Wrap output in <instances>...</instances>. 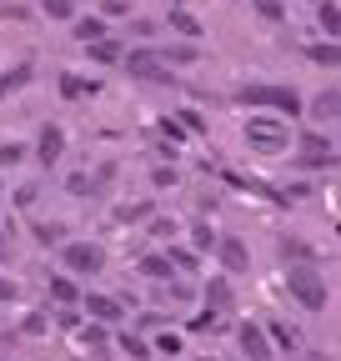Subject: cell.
<instances>
[{"mask_svg":"<svg viewBox=\"0 0 341 361\" xmlns=\"http://www.w3.org/2000/svg\"><path fill=\"white\" fill-rule=\"evenodd\" d=\"M231 101H236V106H246V111H271V116H281V121H296V116L306 111V106H302V96H296V85H266V80L241 85Z\"/></svg>","mask_w":341,"mask_h":361,"instance_id":"1","label":"cell"},{"mask_svg":"<svg viewBox=\"0 0 341 361\" xmlns=\"http://www.w3.org/2000/svg\"><path fill=\"white\" fill-rule=\"evenodd\" d=\"M291 141H296V135H291V126H286L281 116L251 111V121H246V146H251L256 156H281Z\"/></svg>","mask_w":341,"mask_h":361,"instance_id":"2","label":"cell"},{"mask_svg":"<svg viewBox=\"0 0 341 361\" xmlns=\"http://www.w3.org/2000/svg\"><path fill=\"white\" fill-rule=\"evenodd\" d=\"M286 291L302 311H321L326 306V276L311 266V261H291L286 266Z\"/></svg>","mask_w":341,"mask_h":361,"instance_id":"3","label":"cell"},{"mask_svg":"<svg viewBox=\"0 0 341 361\" xmlns=\"http://www.w3.org/2000/svg\"><path fill=\"white\" fill-rule=\"evenodd\" d=\"M291 166L296 171H331L336 166V151H331V141L326 135H302V141H296V151H291Z\"/></svg>","mask_w":341,"mask_h":361,"instance_id":"4","label":"cell"},{"mask_svg":"<svg viewBox=\"0 0 341 361\" xmlns=\"http://www.w3.org/2000/svg\"><path fill=\"white\" fill-rule=\"evenodd\" d=\"M125 75H136V80H151V85H166L170 80V66L161 61V51H151V45H136V51H125Z\"/></svg>","mask_w":341,"mask_h":361,"instance_id":"5","label":"cell"},{"mask_svg":"<svg viewBox=\"0 0 341 361\" xmlns=\"http://www.w3.org/2000/svg\"><path fill=\"white\" fill-rule=\"evenodd\" d=\"M61 266L70 271V276H96V271L106 266V251L96 241H66L61 246Z\"/></svg>","mask_w":341,"mask_h":361,"instance_id":"6","label":"cell"},{"mask_svg":"<svg viewBox=\"0 0 341 361\" xmlns=\"http://www.w3.org/2000/svg\"><path fill=\"white\" fill-rule=\"evenodd\" d=\"M80 311L91 316V322H106V326H116L120 316H125V306H120L116 296H106V291H85V296H80Z\"/></svg>","mask_w":341,"mask_h":361,"instance_id":"7","label":"cell"},{"mask_svg":"<svg viewBox=\"0 0 341 361\" xmlns=\"http://www.w3.org/2000/svg\"><path fill=\"white\" fill-rule=\"evenodd\" d=\"M216 261H221L226 276H241V271H251V251H246L241 236H221V241H216Z\"/></svg>","mask_w":341,"mask_h":361,"instance_id":"8","label":"cell"},{"mask_svg":"<svg viewBox=\"0 0 341 361\" xmlns=\"http://www.w3.org/2000/svg\"><path fill=\"white\" fill-rule=\"evenodd\" d=\"M66 156V130L61 126H40V135H35V161L40 166H56Z\"/></svg>","mask_w":341,"mask_h":361,"instance_id":"9","label":"cell"},{"mask_svg":"<svg viewBox=\"0 0 341 361\" xmlns=\"http://www.w3.org/2000/svg\"><path fill=\"white\" fill-rule=\"evenodd\" d=\"M236 341H241V351H246L251 361H271V341H266V326H251V322H241V326H236Z\"/></svg>","mask_w":341,"mask_h":361,"instance_id":"10","label":"cell"},{"mask_svg":"<svg viewBox=\"0 0 341 361\" xmlns=\"http://www.w3.org/2000/svg\"><path fill=\"white\" fill-rule=\"evenodd\" d=\"M166 25H170V30H176L181 40H201V35H206V25H201V20H196V16H191L186 6H170V16H166Z\"/></svg>","mask_w":341,"mask_h":361,"instance_id":"11","label":"cell"},{"mask_svg":"<svg viewBox=\"0 0 341 361\" xmlns=\"http://www.w3.org/2000/svg\"><path fill=\"white\" fill-rule=\"evenodd\" d=\"M311 121H341V90H316L311 106H306Z\"/></svg>","mask_w":341,"mask_h":361,"instance_id":"12","label":"cell"},{"mask_svg":"<svg viewBox=\"0 0 341 361\" xmlns=\"http://www.w3.org/2000/svg\"><path fill=\"white\" fill-rule=\"evenodd\" d=\"M161 61H166L170 71H181V66H196V61H201V51H196V40H170L166 51H161Z\"/></svg>","mask_w":341,"mask_h":361,"instance_id":"13","label":"cell"},{"mask_svg":"<svg viewBox=\"0 0 341 361\" xmlns=\"http://www.w3.org/2000/svg\"><path fill=\"white\" fill-rule=\"evenodd\" d=\"M302 56L311 66H341V40H311V45H302Z\"/></svg>","mask_w":341,"mask_h":361,"instance_id":"14","label":"cell"},{"mask_svg":"<svg viewBox=\"0 0 341 361\" xmlns=\"http://www.w3.org/2000/svg\"><path fill=\"white\" fill-rule=\"evenodd\" d=\"M85 51H91V61H96V66H120V61H125V45H120V40H111V35H106V40H91Z\"/></svg>","mask_w":341,"mask_h":361,"instance_id":"15","label":"cell"},{"mask_svg":"<svg viewBox=\"0 0 341 361\" xmlns=\"http://www.w3.org/2000/svg\"><path fill=\"white\" fill-rule=\"evenodd\" d=\"M70 35H75L80 45H91V40H106L111 30H106V20H101V16H80V20L70 25Z\"/></svg>","mask_w":341,"mask_h":361,"instance_id":"16","label":"cell"},{"mask_svg":"<svg viewBox=\"0 0 341 361\" xmlns=\"http://www.w3.org/2000/svg\"><path fill=\"white\" fill-rule=\"evenodd\" d=\"M316 25L326 30V40H341V6L336 0H321L316 6Z\"/></svg>","mask_w":341,"mask_h":361,"instance_id":"17","label":"cell"},{"mask_svg":"<svg viewBox=\"0 0 341 361\" xmlns=\"http://www.w3.org/2000/svg\"><path fill=\"white\" fill-rule=\"evenodd\" d=\"M30 80H35V66H30V61H20L16 71H6V75H0V101H6V96H11V90H20V85H30Z\"/></svg>","mask_w":341,"mask_h":361,"instance_id":"18","label":"cell"},{"mask_svg":"<svg viewBox=\"0 0 341 361\" xmlns=\"http://www.w3.org/2000/svg\"><path fill=\"white\" fill-rule=\"evenodd\" d=\"M51 301H61V306H75V301H80V291H75V276H70V271L51 276Z\"/></svg>","mask_w":341,"mask_h":361,"instance_id":"19","label":"cell"},{"mask_svg":"<svg viewBox=\"0 0 341 361\" xmlns=\"http://www.w3.org/2000/svg\"><path fill=\"white\" fill-rule=\"evenodd\" d=\"M206 301H211V311H226L231 306V276H211L206 281Z\"/></svg>","mask_w":341,"mask_h":361,"instance_id":"20","label":"cell"},{"mask_svg":"<svg viewBox=\"0 0 341 361\" xmlns=\"http://www.w3.org/2000/svg\"><path fill=\"white\" fill-rule=\"evenodd\" d=\"M75 341H80L85 351H106V341H111V336H106V322H85Z\"/></svg>","mask_w":341,"mask_h":361,"instance_id":"21","label":"cell"},{"mask_svg":"<svg viewBox=\"0 0 341 361\" xmlns=\"http://www.w3.org/2000/svg\"><path fill=\"white\" fill-rule=\"evenodd\" d=\"M151 351H156V356H181L186 341H181V331H156V336H151Z\"/></svg>","mask_w":341,"mask_h":361,"instance_id":"22","label":"cell"},{"mask_svg":"<svg viewBox=\"0 0 341 361\" xmlns=\"http://www.w3.org/2000/svg\"><path fill=\"white\" fill-rule=\"evenodd\" d=\"M96 90H101L96 80H80V75H61V96H66V101H80V96H96Z\"/></svg>","mask_w":341,"mask_h":361,"instance_id":"23","label":"cell"},{"mask_svg":"<svg viewBox=\"0 0 341 361\" xmlns=\"http://www.w3.org/2000/svg\"><path fill=\"white\" fill-rule=\"evenodd\" d=\"M266 336H271L281 351H296V346H302V331H296V326H286V322H271V326H266Z\"/></svg>","mask_w":341,"mask_h":361,"instance_id":"24","label":"cell"},{"mask_svg":"<svg viewBox=\"0 0 341 361\" xmlns=\"http://www.w3.org/2000/svg\"><path fill=\"white\" fill-rule=\"evenodd\" d=\"M141 276H151V281H170V276H176V266H170V256H146V261H141Z\"/></svg>","mask_w":341,"mask_h":361,"instance_id":"25","label":"cell"},{"mask_svg":"<svg viewBox=\"0 0 341 361\" xmlns=\"http://www.w3.org/2000/svg\"><path fill=\"white\" fill-rule=\"evenodd\" d=\"M216 241H221V236H216V226H211V221H196V226H191V246H196V251H216Z\"/></svg>","mask_w":341,"mask_h":361,"instance_id":"26","label":"cell"},{"mask_svg":"<svg viewBox=\"0 0 341 361\" xmlns=\"http://www.w3.org/2000/svg\"><path fill=\"white\" fill-rule=\"evenodd\" d=\"M40 16L46 20H75V0H40Z\"/></svg>","mask_w":341,"mask_h":361,"instance_id":"27","label":"cell"},{"mask_svg":"<svg viewBox=\"0 0 341 361\" xmlns=\"http://www.w3.org/2000/svg\"><path fill=\"white\" fill-rule=\"evenodd\" d=\"M251 11L261 16V20H271V25H281V20H286V6H281V0H251Z\"/></svg>","mask_w":341,"mask_h":361,"instance_id":"28","label":"cell"},{"mask_svg":"<svg viewBox=\"0 0 341 361\" xmlns=\"http://www.w3.org/2000/svg\"><path fill=\"white\" fill-rule=\"evenodd\" d=\"M120 351L131 356V361H146V356H151V341H146V336H120Z\"/></svg>","mask_w":341,"mask_h":361,"instance_id":"29","label":"cell"},{"mask_svg":"<svg viewBox=\"0 0 341 361\" xmlns=\"http://www.w3.org/2000/svg\"><path fill=\"white\" fill-rule=\"evenodd\" d=\"M166 256H170V266H176V271H196V266H201V261H196V251H186V246H170Z\"/></svg>","mask_w":341,"mask_h":361,"instance_id":"30","label":"cell"},{"mask_svg":"<svg viewBox=\"0 0 341 361\" xmlns=\"http://www.w3.org/2000/svg\"><path fill=\"white\" fill-rule=\"evenodd\" d=\"M66 191H70V196H85V191H96V180L85 176V171H75V176L66 180Z\"/></svg>","mask_w":341,"mask_h":361,"instance_id":"31","label":"cell"},{"mask_svg":"<svg viewBox=\"0 0 341 361\" xmlns=\"http://www.w3.org/2000/svg\"><path fill=\"white\" fill-rule=\"evenodd\" d=\"M131 216H151V201H136V206H120V211H116L120 226H131Z\"/></svg>","mask_w":341,"mask_h":361,"instance_id":"32","label":"cell"},{"mask_svg":"<svg viewBox=\"0 0 341 361\" xmlns=\"http://www.w3.org/2000/svg\"><path fill=\"white\" fill-rule=\"evenodd\" d=\"M161 135H166V141H170V151H176V146L186 141V135H181V121H170V116L161 121Z\"/></svg>","mask_w":341,"mask_h":361,"instance_id":"33","label":"cell"},{"mask_svg":"<svg viewBox=\"0 0 341 361\" xmlns=\"http://www.w3.org/2000/svg\"><path fill=\"white\" fill-rule=\"evenodd\" d=\"M176 180H181V176H176V171H166V166H156V171H151V186H156V191L176 186Z\"/></svg>","mask_w":341,"mask_h":361,"instance_id":"34","label":"cell"},{"mask_svg":"<svg viewBox=\"0 0 341 361\" xmlns=\"http://www.w3.org/2000/svg\"><path fill=\"white\" fill-rule=\"evenodd\" d=\"M35 241H46V246H51V241H61V226H56V221H51V226L40 221V226H35ZM61 246H66V241H61Z\"/></svg>","mask_w":341,"mask_h":361,"instance_id":"35","label":"cell"},{"mask_svg":"<svg viewBox=\"0 0 341 361\" xmlns=\"http://www.w3.org/2000/svg\"><path fill=\"white\" fill-rule=\"evenodd\" d=\"M25 161V146H0V166H20Z\"/></svg>","mask_w":341,"mask_h":361,"instance_id":"36","label":"cell"},{"mask_svg":"<svg viewBox=\"0 0 341 361\" xmlns=\"http://www.w3.org/2000/svg\"><path fill=\"white\" fill-rule=\"evenodd\" d=\"M151 231H156V236H176V221H166V216H156V221H151Z\"/></svg>","mask_w":341,"mask_h":361,"instance_id":"37","label":"cell"},{"mask_svg":"<svg viewBox=\"0 0 341 361\" xmlns=\"http://www.w3.org/2000/svg\"><path fill=\"white\" fill-rule=\"evenodd\" d=\"M181 126H186V130H196V135H201V130H206V121H201V116H196V111H181Z\"/></svg>","mask_w":341,"mask_h":361,"instance_id":"38","label":"cell"},{"mask_svg":"<svg viewBox=\"0 0 341 361\" xmlns=\"http://www.w3.org/2000/svg\"><path fill=\"white\" fill-rule=\"evenodd\" d=\"M25 331H30V336H40V331H46V316H40V311H35V316H25Z\"/></svg>","mask_w":341,"mask_h":361,"instance_id":"39","label":"cell"},{"mask_svg":"<svg viewBox=\"0 0 341 361\" xmlns=\"http://www.w3.org/2000/svg\"><path fill=\"white\" fill-rule=\"evenodd\" d=\"M16 296H20L16 281H11V276H0V301H16Z\"/></svg>","mask_w":341,"mask_h":361,"instance_id":"40","label":"cell"},{"mask_svg":"<svg viewBox=\"0 0 341 361\" xmlns=\"http://www.w3.org/2000/svg\"><path fill=\"white\" fill-rule=\"evenodd\" d=\"M302 361H326V356H302Z\"/></svg>","mask_w":341,"mask_h":361,"instance_id":"41","label":"cell"},{"mask_svg":"<svg viewBox=\"0 0 341 361\" xmlns=\"http://www.w3.org/2000/svg\"><path fill=\"white\" fill-rule=\"evenodd\" d=\"M311 6H321V0H311Z\"/></svg>","mask_w":341,"mask_h":361,"instance_id":"42","label":"cell"}]
</instances>
